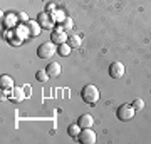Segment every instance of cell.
Wrapping results in <instances>:
<instances>
[{
    "instance_id": "6da1fadb",
    "label": "cell",
    "mask_w": 151,
    "mask_h": 144,
    "mask_svg": "<svg viewBox=\"0 0 151 144\" xmlns=\"http://www.w3.org/2000/svg\"><path fill=\"white\" fill-rule=\"evenodd\" d=\"M99 96H101V94H99V89L92 84L84 85V89L81 91V97L84 99V102H87V104H96V102L99 101Z\"/></svg>"
},
{
    "instance_id": "7a4b0ae2",
    "label": "cell",
    "mask_w": 151,
    "mask_h": 144,
    "mask_svg": "<svg viewBox=\"0 0 151 144\" xmlns=\"http://www.w3.org/2000/svg\"><path fill=\"white\" fill-rule=\"evenodd\" d=\"M55 52H57V47H55L54 42H44L37 49V55L40 59H50Z\"/></svg>"
},
{
    "instance_id": "3957f363",
    "label": "cell",
    "mask_w": 151,
    "mask_h": 144,
    "mask_svg": "<svg viewBox=\"0 0 151 144\" xmlns=\"http://www.w3.org/2000/svg\"><path fill=\"white\" fill-rule=\"evenodd\" d=\"M134 107L129 106V104H123V106L118 107V112H116V116H118L119 121H131V119L134 117Z\"/></svg>"
},
{
    "instance_id": "277c9868",
    "label": "cell",
    "mask_w": 151,
    "mask_h": 144,
    "mask_svg": "<svg viewBox=\"0 0 151 144\" xmlns=\"http://www.w3.org/2000/svg\"><path fill=\"white\" fill-rule=\"evenodd\" d=\"M77 139H79V143L81 144H94L96 143V133L92 131L91 128H84L81 129V133H79V136H77Z\"/></svg>"
},
{
    "instance_id": "5b68a950",
    "label": "cell",
    "mask_w": 151,
    "mask_h": 144,
    "mask_svg": "<svg viewBox=\"0 0 151 144\" xmlns=\"http://www.w3.org/2000/svg\"><path fill=\"white\" fill-rule=\"evenodd\" d=\"M124 72H126V69H124V64H121V62H113L109 67L111 79H121V77H124Z\"/></svg>"
},
{
    "instance_id": "8992f818",
    "label": "cell",
    "mask_w": 151,
    "mask_h": 144,
    "mask_svg": "<svg viewBox=\"0 0 151 144\" xmlns=\"http://www.w3.org/2000/svg\"><path fill=\"white\" fill-rule=\"evenodd\" d=\"M67 34L64 32V30H54V32H52V42L54 44H57V45H60V44H65L67 42Z\"/></svg>"
},
{
    "instance_id": "52a82bcc",
    "label": "cell",
    "mask_w": 151,
    "mask_h": 144,
    "mask_svg": "<svg viewBox=\"0 0 151 144\" xmlns=\"http://www.w3.org/2000/svg\"><path fill=\"white\" fill-rule=\"evenodd\" d=\"M77 124L81 126V129H84V128H91L92 124H94V119H92L91 114H82L81 117L77 119Z\"/></svg>"
},
{
    "instance_id": "ba28073f",
    "label": "cell",
    "mask_w": 151,
    "mask_h": 144,
    "mask_svg": "<svg viewBox=\"0 0 151 144\" xmlns=\"http://www.w3.org/2000/svg\"><path fill=\"white\" fill-rule=\"evenodd\" d=\"M39 24H40L44 29H52V25H54V20H52V19H49L47 14H44V12H42V14L39 15Z\"/></svg>"
},
{
    "instance_id": "9c48e42d",
    "label": "cell",
    "mask_w": 151,
    "mask_h": 144,
    "mask_svg": "<svg viewBox=\"0 0 151 144\" xmlns=\"http://www.w3.org/2000/svg\"><path fill=\"white\" fill-rule=\"evenodd\" d=\"M47 74L50 75V77H59L60 74V65L57 64V62H50V64L47 65Z\"/></svg>"
},
{
    "instance_id": "30bf717a",
    "label": "cell",
    "mask_w": 151,
    "mask_h": 144,
    "mask_svg": "<svg viewBox=\"0 0 151 144\" xmlns=\"http://www.w3.org/2000/svg\"><path fill=\"white\" fill-rule=\"evenodd\" d=\"M70 45L67 42L65 44H60V45H57V54H59V55H62V57H67V55H69L70 54Z\"/></svg>"
},
{
    "instance_id": "8fae6325",
    "label": "cell",
    "mask_w": 151,
    "mask_h": 144,
    "mask_svg": "<svg viewBox=\"0 0 151 144\" xmlns=\"http://www.w3.org/2000/svg\"><path fill=\"white\" fill-rule=\"evenodd\" d=\"M29 30H30V35H39L40 34V27H39V22H35V20H30L29 22Z\"/></svg>"
},
{
    "instance_id": "7c38bea8",
    "label": "cell",
    "mask_w": 151,
    "mask_h": 144,
    "mask_svg": "<svg viewBox=\"0 0 151 144\" xmlns=\"http://www.w3.org/2000/svg\"><path fill=\"white\" fill-rule=\"evenodd\" d=\"M79 133H81V126H79V124H70L69 128H67V134L72 136V138H77Z\"/></svg>"
},
{
    "instance_id": "4fadbf2b",
    "label": "cell",
    "mask_w": 151,
    "mask_h": 144,
    "mask_svg": "<svg viewBox=\"0 0 151 144\" xmlns=\"http://www.w3.org/2000/svg\"><path fill=\"white\" fill-rule=\"evenodd\" d=\"M67 44H69L72 49L81 47V37H79V35H70V37L67 39Z\"/></svg>"
},
{
    "instance_id": "5bb4252c",
    "label": "cell",
    "mask_w": 151,
    "mask_h": 144,
    "mask_svg": "<svg viewBox=\"0 0 151 144\" xmlns=\"http://www.w3.org/2000/svg\"><path fill=\"white\" fill-rule=\"evenodd\" d=\"M49 77H50V75L47 74V70H37V72H35V79H37L39 82H45V80H49Z\"/></svg>"
},
{
    "instance_id": "9a60e30c",
    "label": "cell",
    "mask_w": 151,
    "mask_h": 144,
    "mask_svg": "<svg viewBox=\"0 0 151 144\" xmlns=\"http://www.w3.org/2000/svg\"><path fill=\"white\" fill-rule=\"evenodd\" d=\"M50 19H52V20H59V22H62V20H64V19H65V15H64V12H62V10H55L54 12V14H52V15H50Z\"/></svg>"
},
{
    "instance_id": "2e32d148",
    "label": "cell",
    "mask_w": 151,
    "mask_h": 144,
    "mask_svg": "<svg viewBox=\"0 0 151 144\" xmlns=\"http://www.w3.org/2000/svg\"><path fill=\"white\" fill-rule=\"evenodd\" d=\"M131 106L134 107V111H141V109L145 107V101L138 97V99H134V101H133V104H131Z\"/></svg>"
},
{
    "instance_id": "e0dca14e",
    "label": "cell",
    "mask_w": 151,
    "mask_h": 144,
    "mask_svg": "<svg viewBox=\"0 0 151 144\" xmlns=\"http://www.w3.org/2000/svg\"><path fill=\"white\" fill-rule=\"evenodd\" d=\"M72 25H74L72 19H67V17H65L64 20H62V29H64V30H69V29H72Z\"/></svg>"
},
{
    "instance_id": "ac0fdd59",
    "label": "cell",
    "mask_w": 151,
    "mask_h": 144,
    "mask_svg": "<svg viewBox=\"0 0 151 144\" xmlns=\"http://www.w3.org/2000/svg\"><path fill=\"white\" fill-rule=\"evenodd\" d=\"M2 87H12V79L9 75H2Z\"/></svg>"
},
{
    "instance_id": "d6986e66",
    "label": "cell",
    "mask_w": 151,
    "mask_h": 144,
    "mask_svg": "<svg viewBox=\"0 0 151 144\" xmlns=\"http://www.w3.org/2000/svg\"><path fill=\"white\" fill-rule=\"evenodd\" d=\"M14 94H15V96H14V99H15V101H22V99H24V92H22V89H15V92H14Z\"/></svg>"
}]
</instances>
